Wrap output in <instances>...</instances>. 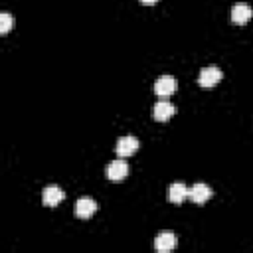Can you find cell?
<instances>
[{
    "mask_svg": "<svg viewBox=\"0 0 253 253\" xmlns=\"http://www.w3.org/2000/svg\"><path fill=\"white\" fill-rule=\"evenodd\" d=\"M176 89H178V79L172 77V75H160V77L154 81V93H156L160 99L170 97Z\"/></svg>",
    "mask_w": 253,
    "mask_h": 253,
    "instance_id": "obj_1",
    "label": "cell"
},
{
    "mask_svg": "<svg viewBox=\"0 0 253 253\" xmlns=\"http://www.w3.org/2000/svg\"><path fill=\"white\" fill-rule=\"evenodd\" d=\"M136 150H138V140H136V136H132V134L121 136V138L117 140V144H115V152H117L121 158H126V156L134 154Z\"/></svg>",
    "mask_w": 253,
    "mask_h": 253,
    "instance_id": "obj_2",
    "label": "cell"
},
{
    "mask_svg": "<svg viewBox=\"0 0 253 253\" xmlns=\"http://www.w3.org/2000/svg\"><path fill=\"white\" fill-rule=\"evenodd\" d=\"M176 247H178V237L170 231H162L154 239V249L158 253H168V251H174Z\"/></svg>",
    "mask_w": 253,
    "mask_h": 253,
    "instance_id": "obj_3",
    "label": "cell"
},
{
    "mask_svg": "<svg viewBox=\"0 0 253 253\" xmlns=\"http://www.w3.org/2000/svg\"><path fill=\"white\" fill-rule=\"evenodd\" d=\"M174 113H176V107H174L170 101H166V99L156 101L154 107H152V117H154V121H158V123L168 121Z\"/></svg>",
    "mask_w": 253,
    "mask_h": 253,
    "instance_id": "obj_4",
    "label": "cell"
},
{
    "mask_svg": "<svg viewBox=\"0 0 253 253\" xmlns=\"http://www.w3.org/2000/svg\"><path fill=\"white\" fill-rule=\"evenodd\" d=\"M126 174H128V164H126L125 160H121V158L113 160V162L107 166V178L113 180V182H121V180H125Z\"/></svg>",
    "mask_w": 253,
    "mask_h": 253,
    "instance_id": "obj_5",
    "label": "cell"
},
{
    "mask_svg": "<svg viewBox=\"0 0 253 253\" xmlns=\"http://www.w3.org/2000/svg\"><path fill=\"white\" fill-rule=\"evenodd\" d=\"M221 77H223L221 69H217V67H204L200 71V75H198V83L202 87H213L215 83H219Z\"/></svg>",
    "mask_w": 253,
    "mask_h": 253,
    "instance_id": "obj_6",
    "label": "cell"
},
{
    "mask_svg": "<svg viewBox=\"0 0 253 253\" xmlns=\"http://www.w3.org/2000/svg\"><path fill=\"white\" fill-rule=\"evenodd\" d=\"M63 198H65V194H63V190L57 188V186H45V188L42 190V202H43V206H47V208H55Z\"/></svg>",
    "mask_w": 253,
    "mask_h": 253,
    "instance_id": "obj_7",
    "label": "cell"
},
{
    "mask_svg": "<svg viewBox=\"0 0 253 253\" xmlns=\"http://www.w3.org/2000/svg\"><path fill=\"white\" fill-rule=\"evenodd\" d=\"M95 211H97L95 200H91V198H79V200L75 202V215H77L79 219H89Z\"/></svg>",
    "mask_w": 253,
    "mask_h": 253,
    "instance_id": "obj_8",
    "label": "cell"
},
{
    "mask_svg": "<svg viewBox=\"0 0 253 253\" xmlns=\"http://www.w3.org/2000/svg\"><path fill=\"white\" fill-rule=\"evenodd\" d=\"M211 188L210 186H206V184H202V182H198V184H194L192 188H190V194H188V198L194 202V204H206L210 198H211Z\"/></svg>",
    "mask_w": 253,
    "mask_h": 253,
    "instance_id": "obj_9",
    "label": "cell"
},
{
    "mask_svg": "<svg viewBox=\"0 0 253 253\" xmlns=\"http://www.w3.org/2000/svg\"><path fill=\"white\" fill-rule=\"evenodd\" d=\"M251 16H253V8L249 4H245V2H237L231 8V20L235 24H245V22L251 20Z\"/></svg>",
    "mask_w": 253,
    "mask_h": 253,
    "instance_id": "obj_10",
    "label": "cell"
},
{
    "mask_svg": "<svg viewBox=\"0 0 253 253\" xmlns=\"http://www.w3.org/2000/svg\"><path fill=\"white\" fill-rule=\"evenodd\" d=\"M188 194H190V190L186 188V184H182V182H174V184H170L168 186V200L172 202V204H182L186 198H188Z\"/></svg>",
    "mask_w": 253,
    "mask_h": 253,
    "instance_id": "obj_11",
    "label": "cell"
},
{
    "mask_svg": "<svg viewBox=\"0 0 253 253\" xmlns=\"http://www.w3.org/2000/svg\"><path fill=\"white\" fill-rule=\"evenodd\" d=\"M10 26H12V16H10L8 12H2V14H0V34L6 36L8 30H10Z\"/></svg>",
    "mask_w": 253,
    "mask_h": 253,
    "instance_id": "obj_12",
    "label": "cell"
},
{
    "mask_svg": "<svg viewBox=\"0 0 253 253\" xmlns=\"http://www.w3.org/2000/svg\"><path fill=\"white\" fill-rule=\"evenodd\" d=\"M154 2H158V0H140V4H154Z\"/></svg>",
    "mask_w": 253,
    "mask_h": 253,
    "instance_id": "obj_13",
    "label": "cell"
}]
</instances>
